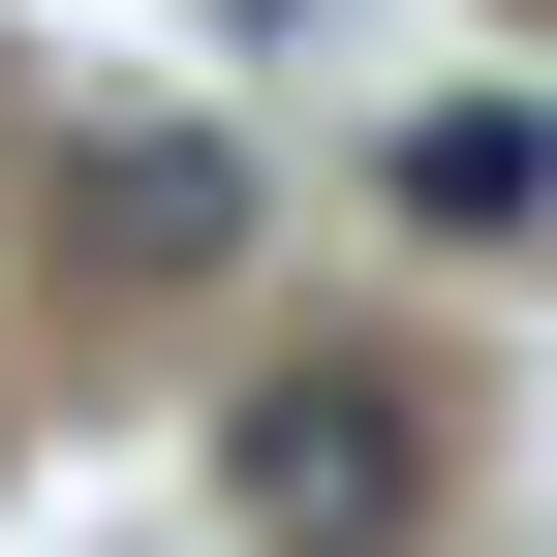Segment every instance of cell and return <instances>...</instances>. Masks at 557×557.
I'll list each match as a JSON object with an SVG mask.
<instances>
[{
	"mask_svg": "<svg viewBox=\"0 0 557 557\" xmlns=\"http://www.w3.org/2000/svg\"><path fill=\"white\" fill-rule=\"evenodd\" d=\"M218 527H248V557H403V527H434V403H403L372 341L248 372V434H218Z\"/></svg>",
	"mask_w": 557,
	"mask_h": 557,
	"instance_id": "6da1fadb",
	"label": "cell"
},
{
	"mask_svg": "<svg viewBox=\"0 0 557 557\" xmlns=\"http://www.w3.org/2000/svg\"><path fill=\"white\" fill-rule=\"evenodd\" d=\"M62 248H94L124 310H218L248 278V156L218 124H62Z\"/></svg>",
	"mask_w": 557,
	"mask_h": 557,
	"instance_id": "7a4b0ae2",
	"label": "cell"
},
{
	"mask_svg": "<svg viewBox=\"0 0 557 557\" xmlns=\"http://www.w3.org/2000/svg\"><path fill=\"white\" fill-rule=\"evenodd\" d=\"M372 186H403L434 248H557V124H527V94H434V124H403Z\"/></svg>",
	"mask_w": 557,
	"mask_h": 557,
	"instance_id": "3957f363",
	"label": "cell"
}]
</instances>
